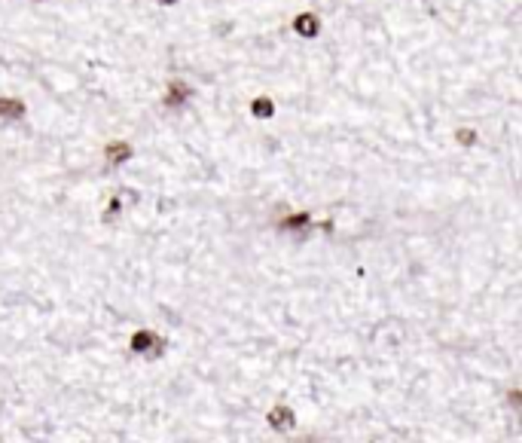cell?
<instances>
[{"instance_id":"277c9868","label":"cell","mask_w":522,"mask_h":443,"mask_svg":"<svg viewBox=\"0 0 522 443\" xmlns=\"http://www.w3.org/2000/svg\"><path fill=\"white\" fill-rule=\"evenodd\" d=\"M190 98H193V89H190V86L180 83V80H174V83H168L162 104H165V107H180V104H187Z\"/></svg>"},{"instance_id":"6da1fadb","label":"cell","mask_w":522,"mask_h":443,"mask_svg":"<svg viewBox=\"0 0 522 443\" xmlns=\"http://www.w3.org/2000/svg\"><path fill=\"white\" fill-rule=\"evenodd\" d=\"M266 422H269V428H275V431H293V425H297V413H293L290 407L278 404V407L269 409Z\"/></svg>"},{"instance_id":"8992f818","label":"cell","mask_w":522,"mask_h":443,"mask_svg":"<svg viewBox=\"0 0 522 443\" xmlns=\"http://www.w3.org/2000/svg\"><path fill=\"white\" fill-rule=\"evenodd\" d=\"M25 113H28L25 101H19V98H6V95H0V120H21Z\"/></svg>"},{"instance_id":"ba28073f","label":"cell","mask_w":522,"mask_h":443,"mask_svg":"<svg viewBox=\"0 0 522 443\" xmlns=\"http://www.w3.org/2000/svg\"><path fill=\"white\" fill-rule=\"evenodd\" d=\"M312 223V214H306V211H297V214H290V218H285L278 223V230H306V226Z\"/></svg>"},{"instance_id":"9c48e42d","label":"cell","mask_w":522,"mask_h":443,"mask_svg":"<svg viewBox=\"0 0 522 443\" xmlns=\"http://www.w3.org/2000/svg\"><path fill=\"white\" fill-rule=\"evenodd\" d=\"M455 141H459L461 147H474L476 144V132H474V128H459V132H455Z\"/></svg>"},{"instance_id":"3957f363","label":"cell","mask_w":522,"mask_h":443,"mask_svg":"<svg viewBox=\"0 0 522 443\" xmlns=\"http://www.w3.org/2000/svg\"><path fill=\"white\" fill-rule=\"evenodd\" d=\"M132 144L128 141H107V147H104V159H107V166H123V162H128L132 159Z\"/></svg>"},{"instance_id":"52a82bcc","label":"cell","mask_w":522,"mask_h":443,"mask_svg":"<svg viewBox=\"0 0 522 443\" xmlns=\"http://www.w3.org/2000/svg\"><path fill=\"white\" fill-rule=\"evenodd\" d=\"M251 113L257 120H272V116H275V101H272L269 95H260V98L251 101Z\"/></svg>"},{"instance_id":"5b68a950","label":"cell","mask_w":522,"mask_h":443,"mask_svg":"<svg viewBox=\"0 0 522 443\" xmlns=\"http://www.w3.org/2000/svg\"><path fill=\"white\" fill-rule=\"evenodd\" d=\"M156 345H159V337L153 330H138L132 337V342H128V349H132L135 355H147L150 349H156Z\"/></svg>"},{"instance_id":"8fae6325","label":"cell","mask_w":522,"mask_h":443,"mask_svg":"<svg viewBox=\"0 0 522 443\" xmlns=\"http://www.w3.org/2000/svg\"><path fill=\"white\" fill-rule=\"evenodd\" d=\"M156 4H159V6H174L178 0H156Z\"/></svg>"},{"instance_id":"7a4b0ae2","label":"cell","mask_w":522,"mask_h":443,"mask_svg":"<svg viewBox=\"0 0 522 443\" xmlns=\"http://www.w3.org/2000/svg\"><path fill=\"white\" fill-rule=\"evenodd\" d=\"M293 31H297L300 37H306V40H314L321 34V19L314 13H300L297 19H293Z\"/></svg>"},{"instance_id":"30bf717a","label":"cell","mask_w":522,"mask_h":443,"mask_svg":"<svg viewBox=\"0 0 522 443\" xmlns=\"http://www.w3.org/2000/svg\"><path fill=\"white\" fill-rule=\"evenodd\" d=\"M116 211H119V199L113 196V199H111V205H107V211H104V220H111V218H116Z\"/></svg>"}]
</instances>
